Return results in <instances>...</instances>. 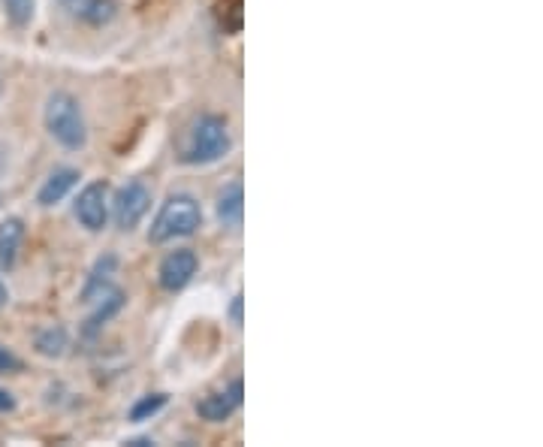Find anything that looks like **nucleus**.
<instances>
[{
  "label": "nucleus",
  "instance_id": "obj_4",
  "mask_svg": "<svg viewBox=\"0 0 543 447\" xmlns=\"http://www.w3.org/2000/svg\"><path fill=\"white\" fill-rule=\"evenodd\" d=\"M151 209V185L145 179H130L127 185L118 188L115 200H112V218L118 224V230L130 233L142 224V218Z\"/></svg>",
  "mask_w": 543,
  "mask_h": 447
},
{
  "label": "nucleus",
  "instance_id": "obj_21",
  "mask_svg": "<svg viewBox=\"0 0 543 447\" xmlns=\"http://www.w3.org/2000/svg\"><path fill=\"white\" fill-rule=\"evenodd\" d=\"M10 303V290H7V284H4V278H0V309H4Z\"/></svg>",
  "mask_w": 543,
  "mask_h": 447
},
{
  "label": "nucleus",
  "instance_id": "obj_3",
  "mask_svg": "<svg viewBox=\"0 0 543 447\" xmlns=\"http://www.w3.org/2000/svg\"><path fill=\"white\" fill-rule=\"evenodd\" d=\"M203 227V206L191 194H169L160 212L148 227V242L166 245L175 239H188Z\"/></svg>",
  "mask_w": 543,
  "mask_h": 447
},
{
  "label": "nucleus",
  "instance_id": "obj_15",
  "mask_svg": "<svg viewBox=\"0 0 543 447\" xmlns=\"http://www.w3.org/2000/svg\"><path fill=\"white\" fill-rule=\"evenodd\" d=\"M166 402H169L166 393H148V396H142V399L130 408V420H133V423L151 420L154 414H160V411L166 408Z\"/></svg>",
  "mask_w": 543,
  "mask_h": 447
},
{
  "label": "nucleus",
  "instance_id": "obj_16",
  "mask_svg": "<svg viewBox=\"0 0 543 447\" xmlns=\"http://www.w3.org/2000/svg\"><path fill=\"white\" fill-rule=\"evenodd\" d=\"M4 4V16L13 28H25L34 19V0H0Z\"/></svg>",
  "mask_w": 543,
  "mask_h": 447
},
{
  "label": "nucleus",
  "instance_id": "obj_13",
  "mask_svg": "<svg viewBox=\"0 0 543 447\" xmlns=\"http://www.w3.org/2000/svg\"><path fill=\"white\" fill-rule=\"evenodd\" d=\"M22 242H25V221L22 218L0 221V269L10 272L19 263Z\"/></svg>",
  "mask_w": 543,
  "mask_h": 447
},
{
  "label": "nucleus",
  "instance_id": "obj_7",
  "mask_svg": "<svg viewBox=\"0 0 543 447\" xmlns=\"http://www.w3.org/2000/svg\"><path fill=\"white\" fill-rule=\"evenodd\" d=\"M242 399H245V387L242 381H230L224 390H215L209 396H203L197 402V414L206 420V423H227L239 408H242Z\"/></svg>",
  "mask_w": 543,
  "mask_h": 447
},
{
  "label": "nucleus",
  "instance_id": "obj_18",
  "mask_svg": "<svg viewBox=\"0 0 543 447\" xmlns=\"http://www.w3.org/2000/svg\"><path fill=\"white\" fill-rule=\"evenodd\" d=\"M19 369H22V360L10 348L0 345V372H19Z\"/></svg>",
  "mask_w": 543,
  "mask_h": 447
},
{
  "label": "nucleus",
  "instance_id": "obj_20",
  "mask_svg": "<svg viewBox=\"0 0 543 447\" xmlns=\"http://www.w3.org/2000/svg\"><path fill=\"white\" fill-rule=\"evenodd\" d=\"M13 408H16V396L10 390H0V414H7Z\"/></svg>",
  "mask_w": 543,
  "mask_h": 447
},
{
  "label": "nucleus",
  "instance_id": "obj_1",
  "mask_svg": "<svg viewBox=\"0 0 543 447\" xmlns=\"http://www.w3.org/2000/svg\"><path fill=\"white\" fill-rule=\"evenodd\" d=\"M230 152H233L230 121L218 112H206L191 124L185 142H181L178 161L188 164V167H209V164L224 161Z\"/></svg>",
  "mask_w": 543,
  "mask_h": 447
},
{
  "label": "nucleus",
  "instance_id": "obj_19",
  "mask_svg": "<svg viewBox=\"0 0 543 447\" xmlns=\"http://www.w3.org/2000/svg\"><path fill=\"white\" fill-rule=\"evenodd\" d=\"M242 306H245L242 293H236L233 303H230V321H233V327H242V324H245V321H242Z\"/></svg>",
  "mask_w": 543,
  "mask_h": 447
},
{
  "label": "nucleus",
  "instance_id": "obj_10",
  "mask_svg": "<svg viewBox=\"0 0 543 447\" xmlns=\"http://www.w3.org/2000/svg\"><path fill=\"white\" fill-rule=\"evenodd\" d=\"M124 303H127V296H124V290H109V293H103L100 300H97V309H94V315L85 321V327H82V336L85 339H94L115 315H121V309H124Z\"/></svg>",
  "mask_w": 543,
  "mask_h": 447
},
{
  "label": "nucleus",
  "instance_id": "obj_17",
  "mask_svg": "<svg viewBox=\"0 0 543 447\" xmlns=\"http://www.w3.org/2000/svg\"><path fill=\"white\" fill-rule=\"evenodd\" d=\"M218 22L227 34H239L242 28V0H221L218 4Z\"/></svg>",
  "mask_w": 543,
  "mask_h": 447
},
{
  "label": "nucleus",
  "instance_id": "obj_2",
  "mask_svg": "<svg viewBox=\"0 0 543 447\" xmlns=\"http://www.w3.org/2000/svg\"><path fill=\"white\" fill-rule=\"evenodd\" d=\"M43 124H46L49 136L61 148H67V152H82L88 145V121H85L82 103L70 91L49 94L46 109H43Z\"/></svg>",
  "mask_w": 543,
  "mask_h": 447
},
{
  "label": "nucleus",
  "instance_id": "obj_6",
  "mask_svg": "<svg viewBox=\"0 0 543 447\" xmlns=\"http://www.w3.org/2000/svg\"><path fill=\"white\" fill-rule=\"evenodd\" d=\"M197 269H200V257L191 248H175L160 260L157 281H160V287L166 293H178V290H185L194 281Z\"/></svg>",
  "mask_w": 543,
  "mask_h": 447
},
{
  "label": "nucleus",
  "instance_id": "obj_9",
  "mask_svg": "<svg viewBox=\"0 0 543 447\" xmlns=\"http://www.w3.org/2000/svg\"><path fill=\"white\" fill-rule=\"evenodd\" d=\"M115 272H118V257L115 254H103L94 263V269H91V275H88V281L82 287V303H97L103 293H109Z\"/></svg>",
  "mask_w": 543,
  "mask_h": 447
},
{
  "label": "nucleus",
  "instance_id": "obj_5",
  "mask_svg": "<svg viewBox=\"0 0 543 447\" xmlns=\"http://www.w3.org/2000/svg\"><path fill=\"white\" fill-rule=\"evenodd\" d=\"M73 215L88 233H100L109 221V185L88 182L73 203Z\"/></svg>",
  "mask_w": 543,
  "mask_h": 447
},
{
  "label": "nucleus",
  "instance_id": "obj_11",
  "mask_svg": "<svg viewBox=\"0 0 543 447\" xmlns=\"http://www.w3.org/2000/svg\"><path fill=\"white\" fill-rule=\"evenodd\" d=\"M79 170H73V167H61V170H55V173H49V179L43 182V188L37 191V203L40 206H58L76 185H79Z\"/></svg>",
  "mask_w": 543,
  "mask_h": 447
},
{
  "label": "nucleus",
  "instance_id": "obj_12",
  "mask_svg": "<svg viewBox=\"0 0 543 447\" xmlns=\"http://www.w3.org/2000/svg\"><path fill=\"white\" fill-rule=\"evenodd\" d=\"M215 209H218V221H221L224 227H230V230L242 227V218H245V188H242L239 179L230 182V185L218 194Z\"/></svg>",
  "mask_w": 543,
  "mask_h": 447
},
{
  "label": "nucleus",
  "instance_id": "obj_8",
  "mask_svg": "<svg viewBox=\"0 0 543 447\" xmlns=\"http://www.w3.org/2000/svg\"><path fill=\"white\" fill-rule=\"evenodd\" d=\"M58 7L85 28H106L118 19V0H58Z\"/></svg>",
  "mask_w": 543,
  "mask_h": 447
},
{
  "label": "nucleus",
  "instance_id": "obj_14",
  "mask_svg": "<svg viewBox=\"0 0 543 447\" xmlns=\"http://www.w3.org/2000/svg\"><path fill=\"white\" fill-rule=\"evenodd\" d=\"M34 345H37V351H40L43 357H64L67 348H70V333H67L61 324H52V327H46V330L37 333Z\"/></svg>",
  "mask_w": 543,
  "mask_h": 447
}]
</instances>
